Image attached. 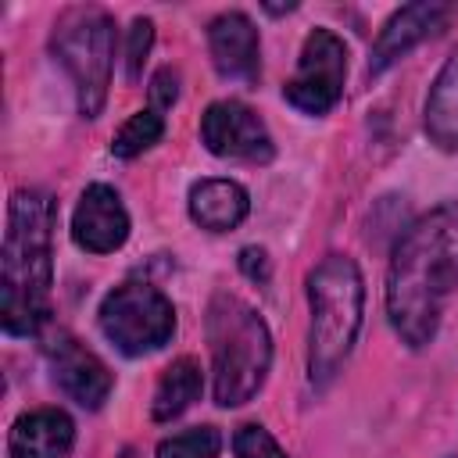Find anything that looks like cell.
<instances>
[{"instance_id":"6da1fadb","label":"cell","mask_w":458,"mask_h":458,"mask_svg":"<svg viewBox=\"0 0 458 458\" xmlns=\"http://www.w3.org/2000/svg\"><path fill=\"white\" fill-rule=\"evenodd\" d=\"M458 290V200L422 215L394 247L386 272V315L408 347L437 336L440 311Z\"/></svg>"},{"instance_id":"7a4b0ae2","label":"cell","mask_w":458,"mask_h":458,"mask_svg":"<svg viewBox=\"0 0 458 458\" xmlns=\"http://www.w3.org/2000/svg\"><path fill=\"white\" fill-rule=\"evenodd\" d=\"M50 233L54 200L43 190H18L7 208L0 315L11 336H32L50 315Z\"/></svg>"},{"instance_id":"3957f363","label":"cell","mask_w":458,"mask_h":458,"mask_svg":"<svg viewBox=\"0 0 458 458\" xmlns=\"http://www.w3.org/2000/svg\"><path fill=\"white\" fill-rule=\"evenodd\" d=\"M208 344L215 401L222 408L250 401L272 361V336L261 315L236 293H215L208 304Z\"/></svg>"},{"instance_id":"277c9868","label":"cell","mask_w":458,"mask_h":458,"mask_svg":"<svg viewBox=\"0 0 458 458\" xmlns=\"http://www.w3.org/2000/svg\"><path fill=\"white\" fill-rule=\"evenodd\" d=\"M308 301H311V379L326 383L351 354L361 329L365 286L358 265L344 254L322 258L308 276Z\"/></svg>"},{"instance_id":"5b68a950","label":"cell","mask_w":458,"mask_h":458,"mask_svg":"<svg viewBox=\"0 0 458 458\" xmlns=\"http://www.w3.org/2000/svg\"><path fill=\"white\" fill-rule=\"evenodd\" d=\"M50 47L57 61L68 68L75 93H79V111L86 118H97L107 86H111V61H114V21L100 7H72L61 14L54 25Z\"/></svg>"},{"instance_id":"8992f818","label":"cell","mask_w":458,"mask_h":458,"mask_svg":"<svg viewBox=\"0 0 458 458\" xmlns=\"http://www.w3.org/2000/svg\"><path fill=\"white\" fill-rule=\"evenodd\" d=\"M100 329L122 354L140 358L172 340L175 308L150 283H122L100 301Z\"/></svg>"},{"instance_id":"52a82bcc","label":"cell","mask_w":458,"mask_h":458,"mask_svg":"<svg viewBox=\"0 0 458 458\" xmlns=\"http://www.w3.org/2000/svg\"><path fill=\"white\" fill-rule=\"evenodd\" d=\"M344 75H347L344 39L333 36L329 29H315L304 39L297 72L283 86V97H286V104H293L304 114H326L344 93Z\"/></svg>"},{"instance_id":"ba28073f","label":"cell","mask_w":458,"mask_h":458,"mask_svg":"<svg viewBox=\"0 0 458 458\" xmlns=\"http://www.w3.org/2000/svg\"><path fill=\"white\" fill-rule=\"evenodd\" d=\"M200 140L218 157H236V161L272 157V136L265 122L240 100H215L200 118Z\"/></svg>"},{"instance_id":"9c48e42d","label":"cell","mask_w":458,"mask_h":458,"mask_svg":"<svg viewBox=\"0 0 458 458\" xmlns=\"http://www.w3.org/2000/svg\"><path fill=\"white\" fill-rule=\"evenodd\" d=\"M47 358H50V369H54V379L57 386L82 408H100L111 394V372L107 365L86 351L75 336L68 333H57L50 344H47Z\"/></svg>"},{"instance_id":"30bf717a","label":"cell","mask_w":458,"mask_h":458,"mask_svg":"<svg viewBox=\"0 0 458 458\" xmlns=\"http://www.w3.org/2000/svg\"><path fill=\"white\" fill-rule=\"evenodd\" d=\"M72 236L89 254L118 250L129 236V211H125L122 197L104 182L86 186V193L79 197L75 215H72Z\"/></svg>"},{"instance_id":"8fae6325","label":"cell","mask_w":458,"mask_h":458,"mask_svg":"<svg viewBox=\"0 0 458 458\" xmlns=\"http://www.w3.org/2000/svg\"><path fill=\"white\" fill-rule=\"evenodd\" d=\"M451 18V7L440 4V0H422V4H408L401 7L379 32L376 47H372V57H369V72L379 75L383 68H390L401 54H408L411 47H419L422 39L437 36Z\"/></svg>"},{"instance_id":"7c38bea8","label":"cell","mask_w":458,"mask_h":458,"mask_svg":"<svg viewBox=\"0 0 458 458\" xmlns=\"http://www.w3.org/2000/svg\"><path fill=\"white\" fill-rule=\"evenodd\" d=\"M208 47L222 79H233V82L258 79V29L250 25L247 14L240 11L218 14L208 29Z\"/></svg>"},{"instance_id":"4fadbf2b","label":"cell","mask_w":458,"mask_h":458,"mask_svg":"<svg viewBox=\"0 0 458 458\" xmlns=\"http://www.w3.org/2000/svg\"><path fill=\"white\" fill-rule=\"evenodd\" d=\"M75 444V422L61 408H36L14 419L7 451L11 458H64Z\"/></svg>"},{"instance_id":"5bb4252c","label":"cell","mask_w":458,"mask_h":458,"mask_svg":"<svg viewBox=\"0 0 458 458\" xmlns=\"http://www.w3.org/2000/svg\"><path fill=\"white\" fill-rule=\"evenodd\" d=\"M247 208H250V197L233 179H200L190 190V215L208 233L236 229L247 218Z\"/></svg>"},{"instance_id":"9a60e30c","label":"cell","mask_w":458,"mask_h":458,"mask_svg":"<svg viewBox=\"0 0 458 458\" xmlns=\"http://www.w3.org/2000/svg\"><path fill=\"white\" fill-rule=\"evenodd\" d=\"M426 132L437 147L458 150V50L444 61L429 100H426Z\"/></svg>"},{"instance_id":"2e32d148","label":"cell","mask_w":458,"mask_h":458,"mask_svg":"<svg viewBox=\"0 0 458 458\" xmlns=\"http://www.w3.org/2000/svg\"><path fill=\"white\" fill-rule=\"evenodd\" d=\"M200 386H204V383H200V365H197L193 358L172 361V365L161 372L157 390H154V404H150L154 419H157V422H168V419L182 415V411L200 397Z\"/></svg>"},{"instance_id":"e0dca14e","label":"cell","mask_w":458,"mask_h":458,"mask_svg":"<svg viewBox=\"0 0 458 458\" xmlns=\"http://www.w3.org/2000/svg\"><path fill=\"white\" fill-rule=\"evenodd\" d=\"M161 132H165V118H161L157 111H136V114L114 132L111 154H114V157H136V154H143L147 147H154V143L161 140Z\"/></svg>"},{"instance_id":"ac0fdd59","label":"cell","mask_w":458,"mask_h":458,"mask_svg":"<svg viewBox=\"0 0 458 458\" xmlns=\"http://www.w3.org/2000/svg\"><path fill=\"white\" fill-rule=\"evenodd\" d=\"M222 447V437L215 426H193L157 444V458H215Z\"/></svg>"},{"instance_id":"d6986e66","label":"cell","mask_w":458,"mask_h":458,"mask_svg":"<svg viewBox=\"0 0 458 458\" xmlns=\"http://www.w3.org/2000/svg\"><path fill=\"white\" fill-rule=\"evenodd\" d=\"M233 451H236V458H286V451H283V447L268 437V429L258 426V422H247V426L236 429Z\"/></svg>"},{"instance_id":"ffe728a7","label":"cell","mask_w":458,"mask_h":458,"mask_svg":"<svg viewBox=\"0 0 458 458\" xmlns=\"http://www.w3.org/2000/svg\"><path fill=\"white\" fill-rule=\"evenodd\" d=\"M150 43H154V25H150V18H136V21L129 25V43H125V75H129V82L140 79L143 61H147V54H150Z\"/></svg>"},{"instance_id":"44dd1931","label":"cell","mask_w":458,"mask_h":458,"mask_svg":"<svg viewBox=\"0 0 458 458\" xmlns=\"http://www.w3.org/2000/svg\"><path fill=\"white\" fill-rule=\"evenodd\" d=\"M240 268L247 272V279L265 283V279H268V254H265L261 247H243V250H240Z\"/></svg>"},{"instance_id":"7402d4cb","label":"cell","mask_w":458,"mask_h":458,"mask_svg":"<svg viewBox=\"0 0 458 458\" xmlns=\"http://www.w3.org/2000/svg\"><path fill=\"white\" fill-rule=\"evenodd\" d=\"M175 82H179V79H175V72H172V68H161V72L154 75L150 97H154V104H157V107H172V104H175V93H179V89H175Z\"/></svg>"}]
</instances>
